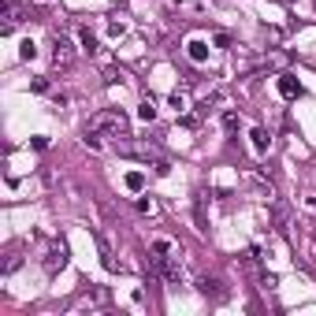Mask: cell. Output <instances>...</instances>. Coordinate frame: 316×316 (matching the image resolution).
<instances>
[{
  "label": "cell",
  "mask_w": 316,
  "mask_h": 316,
  "mask_svg": "<svg viewBox=\"0 0 316 316\" xmlns=\"http://www.w3.org/2000/svg\"><path fill=\"white\" fill-rule=\"evenodd\" d=\"M89 131H97V134H101V131H108V134L119 141V138L131 134V123H126V116H123V112H97V116L89 119Z\"/></svg>",
  "instance_id": "6da1fadb"
},
{
  "label": "cell",
  "mask_w": 316,
  "mask_h": 316,
  "mask_svg": "<svg viewBox=\"0 0 316 316\" xmlns=\"http://www.w3.org/2000/svg\"><path fill=\"white\" fill-rule=\"evenodd\" d=\"M71 60H75V49L63 38H56V45H52V63H56V67H71Z\"/></svg>",
  "instance_id": "7a4b0ae2"
},
{
  "label": "cell",
  "mask_w": 316,
  "mask_h": 316,
  "mask_svg": "<svg viewBox=\"0 0 316 316\" xmlns=\"http://www.w3.org/2000/svg\"><path fill=\"white\" fill-rule=\"evenodd\" d=\"M279 93H283V97H302V82H298V78H290V75H283L279 78Z\"/></svg>",
  "instance_id": "3957f363"
},
{
  "label": "cell",
  "mask_w": 316,
  "mask_h": 316,
  "mask_svg": "<svg viewBox=\"0 0 316 316\" xmlns=\"http://www.w3.org/2000/svg\"><path fill=\"white\" fill-rule=\"evenodd\" d=\"M186 49H190V60H194V63H201V60H209V45H205L201 38H194V41L186 45Z\"/></svg>",
  "instance_id": "277c9868"
},
{
  "label": "cell",
  "mask_w": 316,
  "mask_h": 316,
  "mask_svg": "<svg viewBox=\"0 0 316 316\" xmlns=\"http://www.w3.org/2000/svg\"><path fill=\"white\" fill-rule=\"evenodd\" d=\"M197 287H201V294H212V298H219V294H224V287H219V279H209V275H205V279L197 283Z\"/></svg>",
  "instance_id": "5b68a950"
},
{
  "label": "cell",
  "mask_w": 316,
  "mask_h": 316,
  "mask_svg": "<svg viewBox=\"0 0 316 316\" xmlns=\"http://www.w3.org/2000/svg\"><path fill=\"white\" fill-rule=\"evenodd\" d=\"M249 138H253V149H257V153H268V131H261V126H257Z\"/></svg>",
  "instance_id": "8992f818"
},
{
  "label": "cell",
  "mask_w": 316,
  "mask_h": 316,
  "mask_svg": "<svg viewBox=\"0 0 316 316\" xmlns=\"http://www.w3.org/2000/svg\"><path fill=\"white\" fill-rule=\"evenodd\" d=\"M141 186H145V175H141V171H126V190H134V194H138Z\"/></svg>",
  "instance_id": "52a82bcc"
},
{
  "label": "cell",
  "mask_w": 316,
  "mask_h": 316,
  "mask_svg": "<svg viewBox=\"0 0 316 316\" xmlns=\"http://www.w3.org/2000/svg\"><path fill=\"white\" fill-rule=\"evenodd\" d=\"M138 116L145 119V123H153V119H156V108H153V101H141V108H138Z\"/></svg>",
  "instance_id": "ba28073f"
},
{
  "label": "cell",
  "mask_w": 316,
  "mask_h": 316,
  "mask_svg": "<svg viewBox=\"0 0 316 316\" xmlns=\"http://www.w3.org/2000/svg\"><path fill=\"white\" fill-rule=\"evenodd\" d=\"M153 253H156V261H164L168 253H171V242H164V238H160V242H153Z\"/></svg>",
  "instance_id": "9c48e42d"
},
{
  "label": "cell",
  "mask_w": 316,
  "mask_h": 316,
  "mask_svg": "<svg viewBox=\"0 0 316 316\" xmlns=\"http://www.w3.org/2000/svg\"><path fill=\"white\" fill-rule=\"evenodd\" d=\"M82 45H86V49L93 52V45H97V38H93V34H89V30H82Z\"/></svg>",
  "instance_id": "30bf717a"
},
{
  "label": "cell",
  "mask_w": 316,
  "mask_h": 316,
  "mask_svg": "<svg viewBox=\"0 0 316 316\" xmlns=\"http://www.w3.org/2000/svg\"><path fill=\"white\" fill-rule=\"evenodd\" d=\"M34 56H38V49H34V45L26 41V45H23V60H34Z\"/></svg>",
  "instance_id": "8fae6325"
},
{
  "label": "cell",
  "mask_w": 316,
  "mask_h": 316,
  "mask_svg": "<svg viewBox=\"0 0 316 316\" xmlns=\"http://www.w3.org/2000/svg\"><path fill=\"white\" fill-rule=\"evenodd\" d=\"M224 126H227V131H234V126H238V116H231V112H227V116H224Z\"/></svg>",
  "instance_id": "7c38bea8"
}]
</instances>
